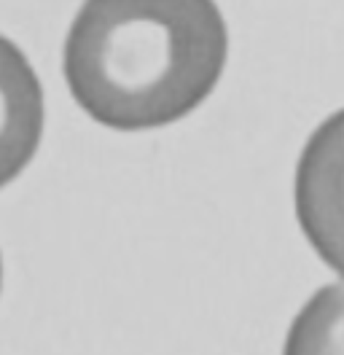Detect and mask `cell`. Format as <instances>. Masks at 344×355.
Listing matches in <instances>:
<instances>
[{
  "instance_id": "5b68a950",
  "label": "cell",
  "mask_w": 344,
  "mask_h": 355,
  "mask_svg": "<svg viewBox=\"0 0 344 355\" xmlns=\"http://www.w3.org/2000/svg\"><path fill=\"white\" fill-rule=\"evenodd\" d=\"M0 286H3V261H0Z\"/></svg>"
},
{
  "instance_id": "6da1fadb",
  "label": "cell",
  "mask_w": 344,
  "mask_h": 355,
  "mask_svg": "<svg viewBox=\"0 0 344 355\" xmlns=\"http://www.w3.org/2000/svg\"><path fill=\"white\" fill-rule=\"evenodd\" d=\"M229 51L226 22L207 0L86 3L64 41L73 100L110 130L172 124L215 89Z\"/></svg>"
},
{
  "instance_id": "3957f363",
  "label": "cell",
  "mask_w": 344,
  "mask_h": 355,
  "mask_svg": "<svg viewBox=\"0 0 344 355\" xmlns=\"http://www.w3.org/2000/svg\"><path fill=\"white\" fill-rule=\"evenodd\" d=\"M41 137V81L19 46L0 35V189L33 162Z\"/></svg>"
},
{
  "instance_id": "7a4b0ae2",
  "label": "cell",
  "mask_w": 344,
  "mask_h": 355,
  "mask_svg": "<svg viewBox=\"0 0 344 355\" xmlns=\"http://www.w3.org/2000/svg\"><path fill=\"white\" fill-rule=\"evenodd\" d=\"M293 202L315 253L344 277V108L309 135L296 167Z\"/></svg>"
},
{
  "instance_id": "277c9868",
  "label": "cell",
  "mask_w": 344,
  "mask_h": 355,
  "mask_svg": "<svg viewBox=\"0 0 344 355\" xmlns=\"http://www.w3.org/2000/svg\"><path fill=\"white\" fill-rule=\"evenodd\" d=\"M282 355H344V283L322 286L301 307Z\"/></svg>"
}]
</instances>
